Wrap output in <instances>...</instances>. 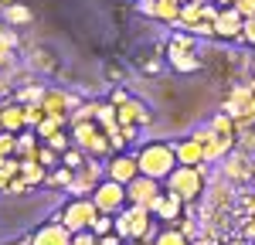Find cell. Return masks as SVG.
I'll list each match as a JSON object with an SVG mask.
<instances>
[{"label":"cell","instance_id":"1","mask_svg":"<svg viewBox=\"0 0 255 245\" xmlns=\"http://www.w3.org/2000/svg\"><path fill=\"white\" fill-rule=\"evenodd\" d=\"M136 160H139V174L157 177V181H167L170 170L180 163V160H177V146H174V143H163V140L143 143L139 153H136Z\"/></svg>","mask_w":255,"mask_h":245},{"label":"cell","instance_id":"2","mask_svg":"<svg viewBox=\"0 0 255 245\" xmlns=\"http://www.w3.org/2000/svg\"><path fill=\"white\" fill-rule=\"evenodd\" d=\"M163 184H167V191L180 194L187 204L197 201V198L204 194V163H197V167H191V163H177Z\"/></svg>","mask_w":255,"mask_h":245},{"label":"cell","instance_id":"3","mask_svg":"<svg viewBox=\"0 0 255 245\" xmlns=\"http://www.w3.org/2000/svg\"><path fill=\"white\" fill-rule=\"evenodd\" d=\"M99 215H102V211H99V204L92 201V194H89V198H72V201L65 204L55 218H58L68 232H85V228H92V225H96Z\"/></svg>","mask_w":255,"mask_h":245},{"label":"cell","instance_id":"4","mask_svg":"<svg viewBox=\"0 0 255 245\" xmlns=\"http://www.w3.org/2000/svg\"><path fill=\"white\" fill-rule=\"evenodd\" d=\"M150 225H153V211L150 208H139V204H126L116 215V232L126 242H139Z\"/></svg>","mask_w":255,"mask_h":245},{"label":"cell","instance_id":"5","mask_svg":"<svg viewBox=\"0 0 255 245\" xmlns=\"http://www.w3.org/2000/svg\"><path fill=\"white\" fill-rule=\"evenodd\" d=\"M92 201L99 204V211H102V215H119V211L129 204L126 184L113 181V177H102V181L92 187Z\"/></svg>","mask_w":255,"mask_h":245},{"label":"cell","instance_id":"6","mask_svg":"<svg viewBox=\"0 0 255 245\" xmlns=\"http://www.w3.org/2000/svg\"><path fill=\"white\" fill-rule=\"evenodd\" d=\"M163 181H157V177H146V174H139L136 181L126 184V194H129V204H139V208H150L153 211V204H157V198L163 194V187H160Z\"/></svg>","mask_w":255,"mask_h":245},{"label":"cell","instance_id":"7","mask_svg":"<svg viewBox=\"0 0 255 245\" xmlns=\"http://www.w3.org/2000/svg\"><path fill=\"white\" fill-rule=\"evenodd\" d=\"M106 177H113L119 184H129L139 177V160L136 153H116V157H109L106 163Z\"/></svg>","mask_w":255,"mask_h":245},{"label":"cell","instance_id":"8","mask_svg":"<svg viewBox=\"0 0 255 245\" xmlns=\"http://www.w3.org/2000/svg\"><path fill=\"white\" fill-rule=\"evenodd\" d=\"M184 198L180 194H174V191H163L157 198V204H153V218L163 225H177L180 218H184Z\"/></svg>","mask_w":255,"mask_h":245},{"label":"cell","instance_id":"9","mask_svg":"<svg viewBox=\"0 0 255 245\" xmlns=\"http://www.w3.org/2000/svg\"><path fill=\"white\" fill-rule=\"evenodd\" d=\"M27 245H72V232H68L58 218H55V222L41 225L38 232L27 239Z\"/></svg>","mask_w":255,"mask_h":245},{"label":"cell","instance_id":"10","mask_svg":"<svg viewBox=\"0 0 255 245\" xmlns=\"http://www.w3.org/2000/svg\"><path fill=\"white\" fill-rule=\"evenodd\" d=\"M245 31V14L238 10V7H221L215 17V34H221V38H235V34H242Z\"/></svg>","mask_w":255,"mask_h":245},{"label":"cell","instance_id":"11","mask_svg":"<svg viewBox=\"0 0 255 245\" xmlns=\"http://www.w3.org/2000/svg\"><path fill=\"white\" fill-rule=\"evenodd\" d=\"M116 116L123 126H150V106H143V102L136 99H126L123 106H116Z\"/></svg>","mask_w":255,"mask_h":245},{"label":"cell","instance_id":"12","mask_svg":"<svg viewBox=\"0 0 255 245\" xmlns=\"http://www.w3.org/2000/svg\"><path fill=\"white\" fill-rule=\"evenodd\" d=\"M167 65H170L174 72L191 75V72L201 68V58H197L194 51H180V44H170V48H167Z\"/></svg>","mask_w":255,"mask_h":245},{"label":"cell","instance_id":"13","mask_svg":"<svg viewBox=\"0 0 255 245\" xmlns=\"http://www.w3.org/2000/svg\"><path fill=\"white\" fill-rule=\"evenodd\" d=\"M177 146V160L180 163H191V167H197V163H204V140L201 136H187V140H180V143H174Z\"/></svg>","mask_w":255,"mask_h":245},{"label":"cell","instance_id":"14","mask_svg":"<svg viewBox=\"0 0 255 245\" xmlns=\"http://www.w3.org/2000/svg\"><path fill=\"white\" fill-rule=\"evenodd\" d=\"M143 10L157 20H180V10L184 3L180 0H143Z\"/></svg>","mask_w":255,"mask_h":245},{"label":"cell","instance_id":"15","mask_svg":"<svg viewBox=\"0 0 255 245\" xmlns=\"http://www.w3.org/2000/svg\"><path fill=\"white\" fill-rule=\"evenodd\" d=\"M27 126V109L24 106H3L0 109V129H7V133H20Z\"/></svg>","mask_w":255,"mask_h":245},{"label":"cell","instance_id":"16","mask_svg":"<svg viewBox=\"0 0 255 245\" xmlns=\"http://www.w3.org/2000/svg\"><path fill=\"white\" fill-rule=\"evenodd\" d=\"M75 174H79V170L58 163V167H51V170L44 174V184H48V187H58V191H68V187L75 184Z\"/></svg>","mask_w":255,"mask_h":245},{"label":"cell","instance_id":"17","mask_svg":"<svg viewBox=\"0 0 255 245\" xmlns=\"http://www.w3.org/2000/svg\"><path fill=\"white\" fill-rule=\"evenodd\" d=\"M41 106H44V113H48V116H65L68 99H65V92H58V89H48V92L41 96Z\"/></svg>","mask_w":255,"mask_h":245},{"label":"cell","instance_id":"18","mask_svg":"<svg viewBox=\"0 0 255 245\" xmlns=\"http://www.w3.org/2000/svg\"><path fill=\"white\" fill-rule=\"evenodd\" d=\"M153 245H191V239H187V235H184L177 225H163Z\"/></svg>","mask_w":255,"mask_h":245},{"label":"cell","instance_id":"19","mask_svg":"<svg viewBox=\"0 0 255 245\" xmlns=\"http://www.w3.org/2000/svg\"><path fill=\"white\" fill-rule=\"evenodd\" d=\"M85 160H89V150H82L79 143H75V146H68V150L61 153V163H65V167H72V170H82Z\"/></svg>","mask_w":255,"mask_h":245},{"label":"cell","instance_id":"20","mask_svg":"<svg viewBox=\"0 0 255 245\" xmlns=\"http://www.w3.org/2000/svg\"><path fill=\"white\" fill-rule=\"evenodd\" d=\"M65 120H68V116H44L41 126H34V133H38L41 140H48V136H55L61 126H65Z\"/></svg>","mask_w":255,"mask_h":245},{"label":"cell","instance_id":"21","mask_svg":"<svg viewBox=\"0 0 255 245\" xmlns=\"http://www.w3.org/2000/svg\"><path fill=\"white\" fill-rule=\"evenodd\" d=\"M0 157H17V133L0 129Z\"/></svg>","mask_w":255,"mask_h":245},{"label":"cell","instance_id":"22","mask_svg":"<svg viewBox=\"0 0 255 245\" xmlns=\"http://www.w3.org/2000/svg\"><path fill=\"white\" fill-rule=\"evenodd\" d=\"M72 245H99V235L92 228H85V232H72Z\"/></svg>","mask_w":255,"mask_h":245},{"label":"cell","instance_id":"23","mask_svg":"<svg viewBox=\"0 0 255 245\" xmlns=\"http://www.w3.org/2000/svg\"><path fill=\"white\" fill-rule=\"evenodd\" d=\"M72 136H68V133H65V129H58V133H55V136H48V140L44 143H51V146H55V150H58V153H65V150H68V146H72Z\"/></svg>","mask_w":255,"mask_h":245},{"label":"cell","instance_id":"24","mask_svg":"<svg viewBox=\"0 0 255 245\" xmlns=\"http://www.w3.org/2000/svg\"><path fill=\"white\" fill-rule=\"evenodd\" d=\"M177 228H180V232H184L187 239H194V235H197V225L191 222V218H180V222H177Z\"/></svg>","mask_w":255,"mask_h":245},{"label":"cell","instance_id":"25","mask_svg":"<svg viewBox=\"0 0 255 245\" xmlns=\"http://www.w3.org/2000/svg\"><path fill=\"white\" fill-rule=\"evenodd\" d=\"M242 38L249 41V44H255V17H245V31H242Z\"/></svg>","mask_w":255,"mask_h":245},{"label":"cell","instance_id":"26","mask_svg":"<svg viewBox=\"0 0 255 245\" xmlns=\"http://www.w3.org/2000/svg\"><path fill=\"white\" fill-rule=\"evenodd\" d=\"M235 7L242 10V14H245V17H255V0H238Z\"/></svg>","mask_w":255,"mask_h":245},{"label":"cell","instance_id":"27","mask_svg":"<svg viewBox=\"0 0 255 245\" xmlns=\"http://www.w3.org/2000/svg\"><path fill=\"white\" fill-rule=\"evenodd\" d=\"M106 79H116V82H123V68H119V65H106Z\"/></svg>","mask_w":255,"mask_h":245},{"label":"cell","instance_id":"28","mask_svg":"<svg viewBox=\"0 0 255 245\" xmlns=\"http://www.w3.org/2000/svg\"><path fill=\"white\" fill-rule=\"evenodd\" d=\"M129 99V96H126V92H123V89H116V92H113V96H109V102H113V106H123V102Z\"/></svg>","mask_w":255,"mask_h":245},{"label":"cell","instance_id":"29","mask_svg":"<svg viewBox=\"0 0 255 245\" xmlns=\"http://www.w3.org/2000/svg\"><path fill=\"white\" fill-rule=\"evenodd\" d=\"M218 3H225V7H235L238 0H218Z\"/></svg>","mask_w":255,"mask_h":245}]
</instances>
